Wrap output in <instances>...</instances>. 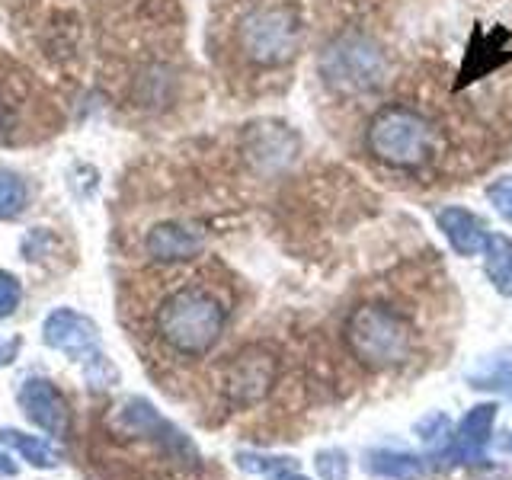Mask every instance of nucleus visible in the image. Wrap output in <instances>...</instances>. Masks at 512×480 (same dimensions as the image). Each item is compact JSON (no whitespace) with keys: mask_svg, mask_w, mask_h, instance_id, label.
<instances>
[{"mask_svg":"<svg viewBox=\"0 0 512 480\" xmlns=\"http://www.w3.org/2000/svg\"><path fill=\"white\" fill-rule=\"evenodd\" d=\"M228 324V301L202 279L167 285L160 298L141 311V330L173 359H202L221 340Z\"/></svg>","mask_w":512,"mask_h":480,"instance_id":"nucleus-1","label":"nucleus"},{"mask_svg":"<svg viewBox=\"0 0 512 480\" xmlns=\"http://www.w3.org/2000/svg\"><path fill=\"white\" fill-rule=\"evenodd\" d=\"M346 343L365 368H394L410 356L413 336L407 320L384 304H362L346 324Z\"/></svg>","mask_w":512,"mask_h":480,"instance_id":"nucleus-2","label":"nucleus"},{"mask_svg":"<svg viewBox=\"0 0 512 480\" xmlns=\"http://www.w3.org/2000/svg\"><path fill=\"white\" fill-rule=\"evenodd\" d=\"M368 151L388 167H423L432 157V128L413 109L388 106L368 125Z\"/></svg>","mask_w":512,"mask_h":480,"instance_id":"nucleus-3","label":"nucleus"},{"mask_svg":"<svg viewBox=\"0 0 512 480\" xmlns=\"http://www.w3.org/2000/svg\"><path fill=\"white\" fill-rule=\"evenodd\" d=\"M240 52L260 68H279L292 61L301 42V16L295 7L276 4L247 13L237 29Z\"/></svg>","mask_w":512,"mask_h":480,"instance_id":"nucleus-4","label":"nucleus"},{"mask_svg":"<svg viewBox=\"0 0 512 480\" xmlns=\"http://www.w3.org/2000/svg\"><path fill=\"white\" fill-rule=\"evenodd\" d=\"M384 71L388 64H384L381 48L362 32H346V36L333 39L320 55V74L340 93L372 90L384 80Z\"/></svg>","mask_w":512,"mask_h":480,"instance_id":"nucleus-5","label":"nucleus"},{"mask_svg":"<svg viewBox=\"0 0 512 480\" xmlns=\"http://www.w3.org/2000/svg\"><path fill=\"white\" fill-rule=\"evenodd\" d=\"M272 372H276V362H272L269 352L263 349H247L228 365V391L237 400H256L263 397L266 388L272 384Z\"/></svg>","mask_w":512,"mask_h":480,"instance_id":"nucleus-6","label":"nucleus"},{"mask_svg":"<svg viewBox=\"0 0 512 480\" xmlns=\"http://www.w3.org/2000/svg\"><path fill=\"white\" fill-rule=\"evenodd\" d=\"M509 42V32L503 26L496 29H477L474 39L468 45V55H464L461 74H458V87H468L474 80L487 77L490 71L500 68L503 61H509L512 55H503V45Z\"/></svg>","mask_w":512,"mask_h":480,"instance_id":"nucleus-7","label":"nucleus"},{"mask_svg":"<svg viewBox=\"0 0 512 480\" xmlns=\"http://www.w3.org/2000/svg\"><path fill=\"white\" fill-rule=\"evenodd\" d=\"M439 221V231L445 234V240L452 244L455 253L461 256H474L484 250L487 244V221L468 212V208L461 205H445L442 212L436 215Z\"/></svg>","mask_w":512,"mask_h":480,"instance_id":"nucleus-8","label":"nucleus"},{"mask_svg":"<svg viewBox=\"0 0 512 480\" xmlns=\"http://www.w3.org/2000/svg\"><path fill=\"white\" fill-rule=\"evenodd\" d=\"M148 250L164 263H180L192 260L202 250V237L183 228V224H160V228L148 234Z\"/></svg>","mask_w":512,"mask_h":480,"instance_id":"nucleus-9","label":"nucleus"},{"mask_svg":"<svg viewBox=\"0 0 512 480\" xmlns=\"http://www.w3.org/2000/svg\"><path fill=\"white\" fill-rule=\"evenodd\" d=\"M480 253H484V272L493 288L512 298V240L506 234H487Z\"/></svg>","mask_w":512,"mask_h":480,"instance_id":"nucleus-10","label":"nucleus"},{"mask_svg":"<svg viewBox=\"0 0 512 480\" xmlns=\"http://www.w3.org/2000/svg\"><path fill=\"white\" fill-rule=\"evenodd\" d=\"M493 429V407H477L474 413L464 416V423L455 432V458H474L477 452H484V445L490 442Z\"/></svg>","mask_w":512,"mask_h":480,"instance_id":"nucleus-11","label":"nucleus"},{"mask_svg":"<svg viewBox=\"0 0 512 480\" xmlns=\"http://www.w3.org/2000/svg\"><path fill=\"white\" fill-rule=\"evenodd\" d=\"M26 205V183L10 170H0V221L16 218Z\"/></svg>","mask_w":512,"mask_h":480,"instance_id":"nucleus-12","label":"nucleus"},{"mask_svg":"<svg viewBox=\"0 0 512 480\" xmlns=\"http://www.w3.org/2000/svg\"><path fill=\"white\" fill-rule=\"evenodd\" d=\"M372 471L388 474V477H413V474H420V464L410 455H378L372 461Z\"/></svg>","mask_w":512,"mask_h":480,"instance_id":"nucleus-13","label":"nucleus"},{"mask_svg":"<svg viewBox=\"0 0 512 480\" xmlns=\"http://www.w3.org/2000/svg\"><path fill=\"white\" fill-rule=\"evenodd\" d=\"M487 199L506 221H512V176H500L496 183H490L487 186Z\"/></svg>","mask_w":512,"mask_h":480,"instance_id":"nucleus-14","label":"nucleus"},{"mask_svg":"<svg viewBox=\"0 0 512 480\" xmlns=\"http://www.w3.org/2000/svg\"><path fill=\"white\" fill-rule=\"evenodd\" d=\"M16 132H20V116H16V103L10 100L4 90H0V148H4V144H10L16 138Z\"/></svg>","mask_w":512,"mask_h":480,"instance_id":"nucleus-15","label":"nucleus"},{"mask_svg":"<svg viewBox=\"0 0 512 480\" xmlns=\"http://www.w3.org/2000/svg\"><path fill=\"white\" fill-rule=\"evenodd\" d=\"M13 298H16L13 279H4V276H0V314H4V311H10Z\"/></svg>","mask_w":512,"mask_h":480,"instance_id":"nucleus-16","label":"nucleus"}]
</instances>
